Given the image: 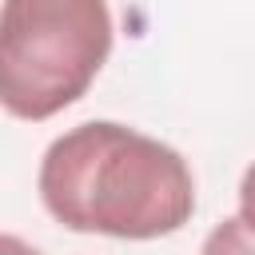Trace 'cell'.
<instances>
[{"label":"cell","instance_id":"4","mask_svg":"<svg viewBox=\"0 0 255 255\" xmlns=\"http://www.w3.org/2000/svg\"><path fill=\"white\" fill-rule=\"evenodd\" d=\"M0 255H40L32 243H24L20 235H8V231H0Z\"/></svg>","mask_w":255,"mask_h":255},{"label":"cell","instance_id":"1","mask_svg":"<svg viewBox=\"0 0 255 255\" xmlns=\"http://www.w3.org/2000/svg\"><path fill=\"white\" fill-rule=\"evenodd\" d=\"M36 187L48 215L84 235L159 239L195 215L191 163L120 120H88L56 135Z\"/></svg>","mask_w":255,"mask_h":255},{"label":"cell","instance_id":"2","mask_svg":"<svg viewBox=\"0 0 255 255\" xmlns=\"http://www.w3.org/2000/svg\"><path fill=\"white\" fill-rule=\"evenodd\" d=\"M100 0H8L0 8V108L40 124L72 108L112 52Z\"/></svg>","mask_w":255,"mask_h":255},{"label":"cell","instance_id":"3","mask_svg":"<svg viewBox=\"0 0 255 255\" xmlns=\"http://www.w3.org/2000/svg\"><path fill=\"white\" fill-rule=\"evenodd\" d=\"M199 255H255V239H251V215H247V207H239L235 215L219 219V223L207 231V239H203Z\"/></svg>","mask_w":255,"mask_h":255}]
</instances>
